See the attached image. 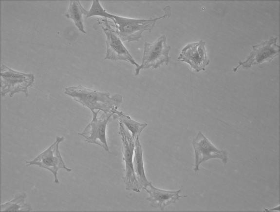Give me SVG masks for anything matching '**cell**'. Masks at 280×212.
Returning <instances> with one entry per match:
<instances>
[{
  "label": "cell",
  "mask_w": 280,
  "mask_h": 212,
  "mask_svg": "<svg viewBox=\"0 0 280 212\" xmlns=\"http://www.w3.org/2000/svg\"><path fill=\"white\" fill-rule=\"evenodd\" d=\"M64 93L89 109L92 112L99 110L113 114L123 101V98L119 94L111 96L109 93L89 89L81 85L68 86L65 88Z\"/></svg>",
  "instance_id": "6da1fadb"
},
{
  "label": "cell",
  "mask_w": 280,
  "mask_h": 212,
  "mask_svg": "<svg viewBox=\"0 0 280 212\" xmlns=\"http://www.w3.org/2000/svg\"><path fill=\"white\" fill-rule=\"evenodd\" d=\"M163 10L162 16L150 19H136L120 16L109 13L107 18L114 23L116 33L122 41L131 42L138 41L145 31L150 32L160 19L166 18L171 15V7L168 5Z\"/></svg>",
  "instance_id": "7a4b0ae2"
},
{
  "label": "cell",
  "mask_w": 280,
  "mask_h": 212,
  "mask_svg": "<svg viewBox=\"0 0 280 212\" xmlns=\"http://www.w3.org/2000/svg\"><path fill=\"white\" fill-rule=\"evenodd\" d=\"M119 131L122 144L123 159L125 163L123 177L125 188L139 193L142 189L134 173L132 158L135 146V140L120 121L118 123Z\"/></svg>",
  "instance_id": "3957f363"
},
{
  "label": "cell",
  "mask_w": 280,
  "mask_h": 212,
  "mask_svg": "<svg viewBox=\"0 0 280 212\" xmlns=\"http://www.w3.org/2000/svg\"><path fill=\"white\" fill-rule=\"evenodd\" d=\"M34 75L13 70L4 65L0 69L1 94L12 97L16 93H24L28 96V88L32 86Z\"/></svg>",
  "instance_id": "277c9868"
},
{
  "label": "cell",
  "mask_w": 280,
  "mask_h": 212,
  "mask_svg": "<svg viewBox=\"0 0 280 212\" xmlns=\"http://www.w3.org/2000/svg\"><path fill=\"white\" fill-rule=\"evenodd\" d=\"M64 137L57 136L55 141L34 159L26 161V164L29 166L37 165L50 171L54 177V182L59 184L57 172L60 169L71 172L72 169L68 167L62 159L59 150V145L63 141Z\"/></svg>",
  "instance_id": "5b68a950"
},
{
  "label": "cell",
  "mask_w": 280,
  "mask_h": 212,
  "mask_svg": "<svg viewBox=\"0 0 280 212\" xmlns=\"http://www.w3.org/2000/svg\"><path fill=\"white\" fill-rule=\"evenodd\" d=\"M166 36L162 35L153 43L145 42L142 63L135 69V76L139 74L141 69H155L164 64H168L170 59L169 53L171 46L166 43Z\"/></svg>",
  "instance_id": "8992f818"
},
{
  "label": "cell",
  "mask_w": 280,
  "mask_h": 212,
  "mask_svg": "<svg viewBox=\"0 0 280 212\" xmlns=\"http://www.w3.org/2000/svg\"><path fill=\"white\" fill-rule=\"evenodd\" d=\"M98 22L106 35V53L105 59L112 61L123 60L130 62L137 68L140 65L136 62L121 38L112 27L107 18L99 19Z\"/></svg>",
  "instance_id": "52a82bcc"
},
{
  "label": "cell",
  "mask_w": 280,
  "mask_h": 212,
  "mask_svg": "<svg viewBox=\"0 0 280 212\" xmlns=\"http://www.w3.org/2000/svg\"><path fill=\"white\" fill-rule=\"evenodd\" d=\"M99 111L92 112V120L83 130L78 132V134L82 136L86 142L97 145L109 152L106 138V128L110 119L113 114L103 113L101 116L98 117L97 114Z\"/></svg>",
  "instance_id": "ba28073f"
},
{
  "label": "cell",
  "mask_w": 280,
  "mask_h": 212,
  "mask_svg": "<svg viewBox=\"0 0 280 212\" xmlns=\"http://www.w3.org/2000/svg\"><path fill=\"white\" fill-rule=\"evenodd\" d=\"M192 146L195 154V172L199 170L202 163L211 159H219L224 164L227 163V151L217 148L201 131L193 139Z\"/></svg>",
  "instance_id": "9c48e42d"
},
{
  "label": "cell",
  "mask_w": 280,
  "mask_h": 212,
  "mask_svg": "<svg viewBox=\"0 0 280 212\" xmlns=\"http://www.w3.org/2000/svg\"><path fill=\"white\" fill-rule=\"evenodd\" d=\"M277 37H272L268 40L253 46L252 50L246 60L239 62V65L233 69V71L236 72L241 66L248 68L253 65L272 59L279 52V46L277 44Z\"/></svg>",
  "instance_id": "30bf717a"
},
{
  "label": "cell",
  "mask_w": 280,
  "mask_h": 212,
  "mask_svg": "<svg viewBox=\"0 0 280 212\" xmlns=\"http://www.w3.org/2000/svg\"><path fill=\"white\" fill-rule=\"evenodd\" d=\"M205 44V42L200 40L187 44L182 49L178 60L187 63L196 72L205 70L210 63L206 55Z\"/></svg>",
  "instance_id": "8fae6325"
},
{
  "label": "cell",
  "mask_w": 280,
  "mask_h": 212,
  "mask_svg": "<svg viewBox=\"0 0 280 212\" xmlns=\"http://www.w3.org/2000/svg\"><path fill=\"white\" fill-rule=\"evenodd\" d=\"M149 194L147 200L151 205L163 211L168 206L175 203L183 196L180 195L181 190L169 191L154 187L151 182L143 189Z\"/></svg>",
  "instance_id": "7c38bea8"
},
{
  "label": "cell",
  "mask_w": 280,
  "mask_h": 212,
  "mask_svg": "<svg viewBox=\"0 0 280 212\" xmlns=\"http://www.w3.org/2000/svg\"><path fill=\"white\" fill-rule=\"evenodd\" d=\"M134 152V156L133 161L134 171L139 184L143 189L149 184L150 182L148 180L145 172L143 151L139 138L135 140Z\"/></svg>",
  "instance_id": "4fadbf2b"
},
{
  "label": "cell",
  "mask_w": 280,
  "mask_h": 212,
  "mask_svg": "<svg viewBox=\"0 0 280 212\" xmlns=\"http://www.w3.org/2000/svg\"><path fill=\"white\" fill-rule=\"evenodd\" d=\"M113 118L117 119L131 132V135L135 140L139 138V136L143 130L147 126L145 123H140L133 120L130 116L122 111L116 110L113 112Z\"/></svg>",
  "instance_id": "5bb4252c"
},
{
  "label": "cell",
  "mask_w": 280,
  "mask_h": 212,
  "mask_svg": "<svg viewBox=\"0 0 280 212\" xmlns=\"http://www.w3.org/2000/svg\"><path fill=\"white\" fill-rule=\"evenodd\" d=\"M87 11L79 0H71L65 14L66 17L72 19L77 29L84 33H86V31L84 30L82 15L86 16Z\"/></svg>",
  "instance_id": "9a60e30c"
},
{
  "label": "cell",
  "mask_w": 280,
  "mask_h": 212,
  "mask_svg": "<svg viewBox=\"0 0 280 212\" xmlns=\"http://www.w3.org/2000/svg\"><path fill=\"white\" fill-rule=\"evenodd\" d=\"M27 195L25 193L17 195L13 198L0 205V212L31 211V206L26 202Z\"/></svg>",
  "instance_id": "2e32d148"
}]
</instances>
